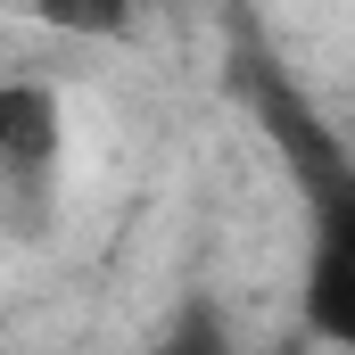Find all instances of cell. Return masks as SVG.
<instances>
[{"instance_id":"cell-2","label":"cell","mask_w":355,"mask_h":355,"mask_svg":"<svg viewBox=\"0 0 355 355\" xmlns=\"http://www.w3.org/2000/svg\"><path fill=\"white\" fill-rule=\"evenodd\" d=\"M58 132H67L58 91L0 83V166H8V174H42V166L58 157Z\"/></svg>"},{"instance_id":"cell-1","label":"cell","mask_w":355,"mask_h":355,"mask_svg":"<svg viewBox=\"0 0 355 355\" xmlns=\"http://www.w3.org/2000/svg\"><path fill=\"white\" fill-rule=\"evenodd\" d=\"M314 314L331 339H355V182L322 215V257H314Z\"/></svg>"}]
</instances>
